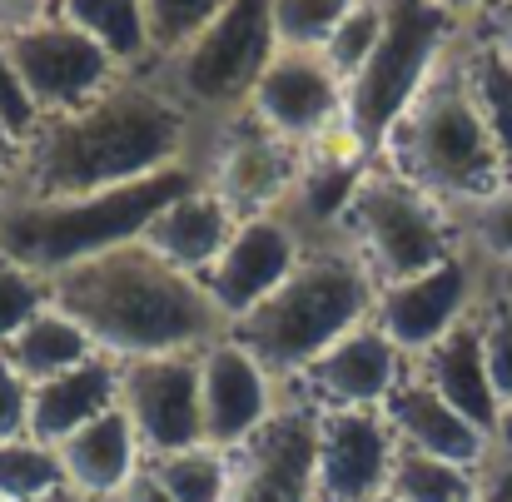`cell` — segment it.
<instances>
[{
	"instance_id": "f6af8a7d",
	"label": "cell",
	"mask_w": 512,
	"mask_h": 502,
	"mask_svg": "<svg viewBox=\"0 0 512 502\" xmlns=\"http://www.w3.org/2000/svg\"><path fill=\"white\" fill-rule=\"evenodd\" d=\"M35 502H85L75 488H55V493H45V498H35Z\"/></svg>"
},
{
	"instance_id": "7bdbcfd3",
	"label": "cell",
	"mask_w": 512,
	"mask_h": 502,
	"mask_svg": "<svg viewBox=\"0 0 512 502\" xmlns=\"http://www.w3.org/2000/svg\"><path fill=\"white\" fill-rule=\"evenodd\" d=\"M15 160H20V145L0 130V179H10V174H15Z\"/></svg>"
},
{
	"instance_id": "d6a6232c",
	"label": "cell",
	"mask_w": 512,
	"mask_h": 502,
	"mask_svg": "<svg viewBox=\"0 0 512 502\" xmlns=\"http://www.w3.org/2000/svg\"><path fill=\"white\" fill-rule=\"evenodd\" d=\"M358 0H274V40L279 50H324L343 15Z\"/></svg>"
},
{
	"instance_id": "7a4b0ae2",
	"label": "cell",
	"mask_w": 512,
	"mask_h": 502,
	"mask_svg": "<svg viewBox=\"0 0 512 502\" xmlns=\"http://www.w3.org/2000/svg\"><path fill=\"white\" fill-rule=\"evenodd\" d=\"M45 289L50 304L85 329L95 353L115 363L204 353L229 334V319L214 309L204 279L174 269L145 239L70 264L55 279H45Z\"/></svg>"
},
{
	"instance_id": "4dcf8cb0",
	"label": "cell",
	"mask_w": 512,
	"mask_h": 502,
	"mask_svg": "<svg viewBox=\"0 0 512 502\" xmlns=\"http://www.w3.org/2000/svg\"><path fill=\"white\" fill-rule=\"evenodd\" d=\"M383 25H388V0H358L339 25H334V35L324 40L319 55L329 60V70L339 75L343 85L368 65V55H373L378 40H383Z\"/></svg>"
},
{
	"instance_id": "9c48e42d",
	"label": "cell",
	"mask_w": 512,
	"mask_h": 502,
	"mask_svg": "<svg viewBox=\"0 0 512 502\" xmlns=\"http://www.w3.org/2000/svg\"><path fill=\"white\" fill-rule=\"evenodd\" d=\"M5 55H10L20 85L30 90L40 120L80 110L85 100H95L120 75V65L85 30L65 25L60 15H50L45 25H30V30L10 35L5 40Z\"/></svg>"
},
{
	"instance_id": "7dc6e473",
	"label": "cell",
	"mask_w": 512,
	"mask_h": 502,
	"mask_svg": "<svg viewBox=\"0 0 512 502\" xmlns=\"http://www.w3.org/2000/svg\"><path fill=\"white\" fill-rule=\"evenodd\" d=\"M373 502H393V498H388V493H383V498H373Z\"/></svg>"
},
{
	"instance_id": "52a82bcc",
	"label": "cell",
	"mask_w": 512,
	"mask_h": 502,
	"mask_svg": "<svg viewBox=\"0 0 512 502\" xmlns=\"http://www.w3.org/2000/svg\"><path fill=\"white\" fill-rule=\"evenodd\" d=\"M343 229L353 239V254L368 264V274L383 279V289L413 274H428L463 249L453 209L423 194L418 184H408L403 174H393L388 165H368L343 214Z\"/></svg>"
},
{
	"instance_id": "4316f807",
	"label": "cell",
	"mask_w": 512,
	"mask_h": 502,
	"mask_svg": "<svg viewBox=\"0 0 512 502\" xmlns=\"http://www.w3.org/2000/svg\"><path fill=\"white\" fill-rule=\"evenodd\" d=\"M145 473L174 502H224V493H229V453H219L209 443L145 458Z\"/></svg>"
},
{
	"instance_id": "e0dca14e",
	"label": "cell",
	"mask_w": 512,
	"mask_h": 502,
	"mask_svg": "<svg viewBox=\"0 0 512 502\" xmlns=\"http://www.w3.org/2000/svg\"><path fill=\"white\" fill-rule=\"evenodd\" d=\"M299 145L279 140L269 125H259L254 115H244V125L229 130L219 160H214V179L209 189L239 214V219H254V214H279L299 184Z\"/></svg>"
},
{
	"instance_id": "ab89813d",
	"label": "cell",
	"mask_w": 512,
	"mask_h": 502,
	"mask_svg": "<svg viewBox=\"0 0 512 502\" xmlns=\"http://www.w3.org/2000/svg\"><path fill=\"white\" fill-rule=\"evenodd\" d=\"M478 502H512V448H498L493 463L483 468V493Z\"/></svg>"
},
{
	"instance_id": "f546056e",
	"label": "cell",
	"mask_w": 512,
	"mask_h": 502,
	"mask_svg": "<svg viewBox=\"0 0 512 502\" xmlns=\"http://www.w3.org/2000/svg\"><path fill=\"white\" fill-rule=\"evenodd\" d=\"M55 488H65L55 448H45L35 438L0 443V502H35Z\"/></svg>"
},
{
	"instance_id": "6da1fadb",
	"label": "cell",
	"mask_w": 512,
	"mask_h": 502,
	"mask_svg": "<svg viewBox=\"0 0 512 502\" xmlns=\"http://www.w3.org/2000/svg\"><path fill=\"white\" fill-rule=\"evenodd\" d=\"M184 135L189 120L174 95L155 80L115 75L80 110L40 120V130L20 145L5 199H80L135 184L155 169L179 165Z\"/></svg>"
},
{
	"instance_id": "30bf717a",
	"label": "cell",
	"mask_w": 512,
	"mask_h": 502,
	"mask_svg": "<svg viewBox=\"0 0 512 502\" xmlns=\"http://www.w3.org/2000/svg\"><path fill=\"white\" fill-rule=\"evenodd\" d=\"M319 403H284L274 418L229 453L224 502H314Z\"/></svg>"
},
{
	"instance_id": "7c38bea8",
	"label": "cell",
	"mask_w": 512,
	"mask_h": 502,
	"mask_svg": "<svg viewBox=\"0 0 512 502\" xmlns=\"http://www.w3.org/2000/svg\"><path fill=\"white\" fill-rule=\"evenodd\" d=\"M120 408L145 448V458L199 448V353H165V358H130L120 363Z\"/></svg>"
},
{
	"instance_id": "8992f818",
	"label": "cell",
	"mask_w": 512,
	"mask_h": 502,
	"mask_svg": "<svg viewBox=\"0 0 512 502\" xmlns=\"http://www.w3.org/2000/svg\"><path fill=\"white\" fill-rule=\"evenodd\" d=\"M463 40V15L433 0H388V25L368 65L343 85V130L363 160L383 155L393 125L418 100L438 60Z\"/></svg>"
},
{
	"instance_id": "f1b7e54d",
	"label": "cell",
	"mask_w": 512,
	"mask_h": 502,
	"mask_svg": "<svg viewBox=\"0 0 512 502\" xmlns=\"http://www.w3.org/2000/svg\"><path fill=\"white\" fill-rule=\"evenodd\" d=\"M458 219V239L463 249L483 264V269H498V264H512V179L498 184L493 194L453 209Z\"/></svg>"
},
{
	"instance_id": "603a6c76",
	"label": "cell",
	"mask_w": 512,
	"mask_h": 502,
	"mask_svg": "<svg viewBox=\"0 0 512 502\" xmlns=\"http://www.w3.org/2000/svg\"><path fill=\"white\" fill-rule=\"evenodd\" d=\"M234 229H239V214H234L209 184H199V189L179 194L170 209H160L140 239H145L160 259H170L174 269L204 279L209 264L229 249Z\"/></svg>"
},
{
	"instance_id": "8d00e7d4",
	"label": "cell",
	"mask_w": 512,
	"mask_h": 502,
	"mask_svg": "<svg viewBox=\"0 0 512 502\" xmlns=\"http://www.w3.org/2000/svg\"><path fill=\"white\" fill-rule=\"evenodd\" d=\"M30 438V378L0 358V443Z\"/></svg>"
},
{
	"instance_id": "5bb4252c",
	"label": "cell",
	"mask_w": 512,
	"mask_h": 502,
	"mask_svg": "<svg viewBox=\"0 0 512 502\" xmlns=\"http://www.w3.org/2000/svg\"><path fill=\"white\" fill-rule=\"evenodd\" d=\"M398 438L383 408H319L314 502H373L388 493Z\"/></svg>"
},
{
	"instance_id": "d4e9b609",
	"label": "cell",
	"mask_w": 512,
	"mask_h": 502,
	"mask_svg": "<svg viewBox=\"0 0 512 502\" xmlns=\"http://www.w3.org/2000/svg\"><path fill=\"white\" fill-rule=\"evenodd\" d=\"M55 15L75 30H85L115 65H130L150 55V25H145V0H60Z\"/></svg>"
},
{
	"instance_id": "ee69618b",
	"label": "cell",
	"mask_w": 512,
	"mask_h": 502,
	"mask_svg": "<svg viewBox=\"0 0 512 502\" xmlns=\"http://www.w3.org/2000/svg\"><path fill=\"white\" fill-rule=\"evenodd\" d=\"M433 5H443V10H453V15H463V20H468V15H478L488 0H433Z\"/></svg>"
},
{
	"instance_id": "9a60e30c",
	"label": "cell",
	"mask_w": 512,
	"mask_h": 502,
	"mask_svg": "<svg viewBox=\"0 0 512 502\" xmlns=\"http://www.w3.org/2000/svg\"><path fill=\"white\" fill-rule=\"evenodd\" d=\"M199 418L219 453L244 448L274 418V373L229 334L199 353Z\"/></svg>"
},
{
	"instance_id": "b9f144b4",
	"label": "cell",
	"mask_w": 512,
	"mask_h": 502,
	"mask_svg": "<svg viewBox=\"0 0 512 502\" xmlns=\"http://www.w3.org/2000/svg\"><path fill=\"white\" fill-rule=\"evenodd\" d=\"M483 299H493V304H512V264L483 269Z\"/></svg>"
},
{
	"instance_id": "cb8c5ba5",
	"label": "cell",
	"mask_w": 512,
	"mask_h": 502,
	"mask_svg": "<svg viewBox=\"0 0 512 502\" xmlns=\"http://www.w3.org/2000/svg\"><path fill=\"white\" fill-rule=\"evenodd\" d=\"M0 358H5L15 373H25L30 383H45V378H55V373H65V368L95 358V343L85 338V329H80L70 314H60L55 304H45L20 334L0 348Z\"/></svg>"
},
{
	"instance_id": "2e32d148",
	"label": "cell",
	"mask_w": 512,
	"mask_h": 502,
	"mask_svg": "<svg viewBox=\"0 0 512 502\" xmlns=\"http://www.w3.org/2000/svg\"><path fill=\"white\" fill-rule=\"evenodd\" d=\"M299 229L284 214H254L239 219L229 249L209 264L204 289L214 299V309L234 324L239 314H249L259 299H269L299 264Z\"/></svg>"
},
{
	"instance_id": "8fae6325",
	"label": "cell",
	"mask_w": 512,
	"mask_h": 502,
	"mask_svg": "<svg viewBox=\"0 0 512 502\" xmlns=\"http://www.w3.org/2000/svg\"><path fill=\"white\" fill-rule=\"evenodd\" d=\"M478 284H483V264L468 249H458L438 269L413 274L403 284H388L378 294L373 324L398 343L403 358H423L448 329H458L463 319L478 314V304H483Z\"/></svg>"
},
{
	"instance_id": "ffe728a7",
	"label": "cell",
	"mask_w": 512,
	"mask_h": 502,
	"mask_svg": "<svg viewBox=\"0 0 512 502\" xmlns=\"http://www.w3.org/2000/svg\"><path fill=\"white\" fill-rule=\"evenodd\" d=\"M383 418L403 448H418V453H433L463 468H488L493 453L503 448L488 433H478L453 403H443V393H433L418 373H403V383L383 403Z\"/></svg>"
},
{
	"instance_id": "d6986e66",
	"label": "cell",
	"mask_w": 512,
	"mask_h": 502,
	"mask_svg": "<svg viewBox=\"0 0 512 502\" xmlns=\"http://www.w3.org/2000/svg\"><path fill=\"white\" fill-rule=\"evenodd\" d=\"M478 309H483V304H478ZM413 373H418L433 393H443V403H453L478 433H488L493 443L508 438V413H503L498 388H493V378H488L483 324H478V314L463 319L458 329H448V334L438 338V343L418 358Z\"/></svg>"
},
{
	"instance_id": "4fadbf2b",
	"label": "cell",
	"mask_w": 512,
	"mask_h": 502,
	"mask_svg": "<svg viewBox=\"0 0 512 502\" xmlns=\"http://www.w3.org/2000/svg\"><path fill=\"white\" fill-rule=\"evenodd\" d=\"M249 115L289 145H319L343 125V80L319 50H279L249 95Z\"/></svg>"
},
{
	"instance_id": "bcb514c9",
	"label": "cell",
	"mask_w": 512,
	"mask_h": 502,
	"mask_svg": "<svg viewBox=\"0 0 512 502\" xmlns=\"http://www.w3.org/2000/svg\"><path fill=\"white\" fill-rule=\"evenodd\" d=\"M508 438H512V413H508ZM508 438H503V443H508Z\"/></svg>"
},
{
	"instance_id": "3957f363",
	"label": "cell",
	"mask_w": 512,
	"mask_h": 502,
	"mask_svg": "<svg viewBox=\"0 0 512 502\" xmlns=\"http://www.w3.org/2000/svg\"><path fill=\"white\" fill-rule=\"evenodd\" d=\"M383 155H388L393 174H403L408 184H418L423 194H433L448 209H463V204L493 194L498 184H508L493 130H488L478 90H473V75H468V30L438 60V70L428 75L418 100L403 110Z\"/></svg>"
},
{
	"instance_id": "277c9868",
	"label": "cell",
	"mask_w": 512,
	"mask_h": 502,
	"mask_svg": "<svg viewBox=\"0 0 512 502\" xmlns=\"http://www.w3.org/2000/svg\"><path fill=\"white\" fill-rule=\"evenodd\" d=\"M199 184L204 179L179 160L135 184L80 194V199H0V259L40 279H55L70 264H85L105 249L140 239L160 209H170L179 194Z\"/></svg>"
},
{
	"instance_id": "44dd1931",
	"label": "cell",
	"mask_w": 512,
	"mask_h": 502,
	"mask_svg": "<svg viewBox=\"0 0 512 502\" xmlns=\"http://www.w3.org/2000/svg\"><path fill=\"white\" fill-rule=\"evenodd\" d=\"M55 458H60L65 488H75L85 502H115L145 468V448L120 403L100 413L95 423H85L80 433H70L55 448Z\"/></svg>"
},
{
	"instance_id": "1f68e13d",
	"label": "cell",
	"mask_w": 512,
	"mask_h": 502,
	"mask_svg": "<svg viewBox=\"0 0 512 502\" xmlns=\"http://www.w3.org/2000/svg\"><path fill=\"white\" fill-rule=\"evenodd\" d=\"M229 0H145V25H150V50H160V55H179V50H189L204 30H209V20L224 10Z\"/></svg>"
},
{
	"instance_id": "74e56055",
	"label": "cell",
	"mask_w": 512,
	"mask_h": 502,
	"mask_svg": "<svg viewBox=\"0 0 512 502\" xmlns=\"http://www.w3.org/2000/svg\"><path fill=\"white\" fill-rule=\"evenodd\" d=\"M60 0H0V40L30 30V25H45L55 15Z\"/></svg>"
},
{
	"instance_id": "ba28073f",
	"label": "cell",
	"mask_w": 512,
	"mask_h": 502,
	"mask_svg": "<svg viewBox=\"0 0 512 502\" xmlns=\"http://www.w3.org/2000/svg\"><path fill=\"white\" fill-rule=\"evenodd\" d=\"M274 55V0H229L204 35L174 55V100L214 115L249 110V95Z\"/></svg>"
},
{
	"instance_id": "ac0fdd59",
	"label": "cell",
	"mask_w": 512,
	"mask_h": 502,
	"mask_svg": "<svg viewBox=\"0 0 512 502\" xmlns=\"http://www.w3.org/2000/svg\"><path fill=\"white\" fill-rule=\"evenodd\" d=\"M319 408H383L388 393L403 383V353L373 319L334 338L304 373Z\"/></svg>"
},
{
	"instance_id": "7402d4cb",
	"label": "cell",
	"mask_w": 512,
	"mask_h": 502,
	"mask_svg": "<svg viewBox=\"0 0 512 502\" xmlns=\"http://www.w3.org/2000/svg\"><path fill=\"white\" fill-rule=\"evenodd\" d=\"M115 403H120V363L95 353L45 383H30V438L45 448H60L70 433H80Z\"/></svg>"
},
{
	"instance_id": "83f0119b",
	"label": "cell",
	"mask_w": 512,
	"mask_h": 502,
	"mask_svg": "<svg viewBox=\"0 0 512 502\" xmlns=\"http://www.w3.org/2000/svg\"><path fill=\"white\" fill-rule=\"evenodd\" d=\"M468 75H473L483 120H488V130H493L503 174L512 179V65L498 50H488L478 35H468Z\"/></svg>"
},
{
	"instance_id": "60d3db41",
	"label": "cell",
	"mask_w": 512,
	"mask_h": 502,
	"mask_svg": "<svg viewBox=\"0 0 512 502\" xmlns=\"http://www.w3.org/2000/svg\"><path fill=\"white\" fill-rule=\"evenodd\" d=\"M115 502H174V498L160 488V483H155V478H150V473H145V468H140V473H135V483H130V488H125Z\"/></svg>"
},
{
	"instance_id": "484cf974",
	"label": "cell",
	"mask_w": 512,
	"mask_h": 502,
	"mask_svg": "<svg viewBox=\"0 0 512 502\" xmlns=\"http://www.w3.org/2000/svg\"><path fill=\"white\" fill-rule=\"evenodd\" d=\"M478 493H483V468H463V463L398 443L393 468H388L393 502H478Z\"/></svg>"
},
{
	"instance_id": "f35d334b",
	"label": "cell",
	"mask_w": 512,
	"mask_h": 502,
	"mask_svg": "<svg viewBox=\"0 0 512 502\" xmlns=\"http://www.w3.org/2000/svg\"><path fill=\"white\" fill-rule=\"evenodd\" d=\"M478 15H483V35H478V40H483L488 50H498L512 65V0H488Z\"/></svg>"
},
{
	"instance_id": "d590c367",
	"label": "cell",
	"mask_w": 512,
	"mask_h": 502,
	"mask_svg": "<svg viewBox=\"0 0 512 502\" xmlns=\"http://www.w3.org/2000/svg\"><path fill=\"white\" fill-rule=\"evenodd\" d=\"M0 130H5L15 145H25V140L40 130V110H35L30 90L20 85V75H15V65H10V55H5V40H0Z\"/></svg>"
},
{
	"instance_id": "c3c4849f",
	"label": "cell",
	"mask_w": 512,
	"mask_h": 502,
	"mask_svg": "<svg viewBox=\"0 0 512 502\" xmlns=\"http://www.w3.org/2000/svg\"><path fill=\"white\" fill-rule=\"evenodd\" d=\"M503 448H512V438H508V443H503Z\"/></svg>"
},
{
	"instance_id": "e575fe53",
	"label": "cell",
	"mask_w": 512,
	"mask_h": 502,
	"mask_svg": "<svg viewBox=\"0 0 512 502\" xmlns=\"http://www.w3.org/2000/svg\"><path fill=\"white\" fill-rule=\"evenodd\" d=\"M478 324H483V358H488V378H493V388H498L503 413H512V304H493V299H483Z\"/></svg>"
},
{
	"instance_id": "836d02e7",
	"label": "cell",
	"mask_w": 512,
	"mask_h": 502,
	"mask_svg": "<svg viewBox=\"0 0 512 502\" xmlns=\"http://www.w3.org/2000/svg\"><path fill=\"white\" fill-rule=\"evenodd\" d=\"M45 304H50L45 279L20 269V264H10V259H0V348L20 334Z\"/></svg>"
},
{
	"instance_id": "5b68a950",
	"label": "cell",
	"mask_w": 512,
	"mask_h": 502,
	"mask_svg": "<svg viewBox=\"0 0 512 502\" xmlns=\"http://www.w3.org/2000/svg\"><path fill=\"white\" fill-rule=\"evenodd\" d=\"M378 309V279L348 249L304 254L294 274L229 324V338L244 343L269 373H304L334 338L358 329Z\"/></svg>"
}]
</instances>
